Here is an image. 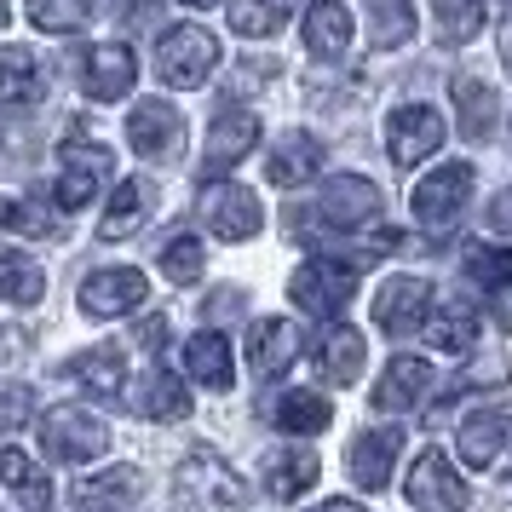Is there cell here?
Masks as SVG:
<instances>
[{"label":"cell","mask_w":512,"mask_h":512,"mask_svg":"<svg viewBox=\"0 0 512 512\" xmlns=\"http://www.w3.org/2000/svg\"><path fill=\"white\" fill-rule=\"evenodd\" d=\"M116 156L93 139H70L58 150V208H87L98 190L110 185Z\"/></svg>","instance_id":"obj_4"},{"label":"cell","mask_w":512,"mask_h":512,"mask_svg":"<svg viewBox=\"0 0 512 512\" xmlns=\"http://www.w3.org/2000/svg\"><path fill=\"white\" fill-rule=\"evenodd\" d=\"M328 403L317 392H282L277 397V426L282 432H294V438H311V432H323L328 426Z\"/></svg>","instance_id":"obj_37"},{"label":"cell","mask_w":512,"mask_h":512,"mask_svg":"<svg viewBox=\"0 0 512 512\" xmlns=\"http://www.w3.org/2000/svg\"><path fill=\"white\" fill-rule=\"evenodd\" d=\"M190 409V386L173 369H150L139 392V415L144 420H179Z\"/></svg>","instance_id":"obj_32"},{"label":"cell","mask_w":512,"mask_h":512,"mask_svg":"<svg viewBox=\"0 0 512 512\" xmlns=\"http://www.w3.org/2000/svg\"><path fill=\"white\" fill-rule=\"evenodd\" d=\"M213 64H219V41L202 24H173L162 35V47H156V75L167 87H202Z\"/></svg>","instance_id":"obj_2"},{"label":"cell","mask_w":512,"mask_h":512,"mask_svg":"<svg viewBox=\"0 0 512 512\" xmlns=\"http://www.w3.org/2000/svg\"><path fill=\"white\" fill-rule=\"evenodd\" d=\"M432 346L438 351H472L478 346V317H472L461 300L443 305L438 317H432Z\"/></svg>","instance_id":"obj_40"},{"label":"cell","mask_w":512,"mask_h":512,"mask_svg":"<svg viewBox=\"0 0 512 512\" xmlns=\"http://www.w3.org/2000/svg\"><path fill=\"white\" fill-rule=\"evenodd\" d=\"M501 64L512 70V18H507V29H501Z\"/></svg>","instance_id":"obj_45"},{"label":"cell","mask_w":512,"mask_h":512,"mask_svg":"<svg viewBox=\"0 0 512 512\" xmlns=\"http://www.w3.org/2000/svg\"><path fill=\"white\" fill-rule=\"evenodd\" d=\"M426 305H432V288L420 277L380 282V294H374V328H380V334H409V328H420Z\"/></svg>","instance_id":"obj_16"},{"label":"cell","mask_w":512,"mask_h":512,"mask_svg":"<svg viewBox=\"0 0 512 512\" xmlns=\"http://www.w3.org/2000/svg\"><path fill=\"white\" fill-rule=\"evenodd\" d=\"M489 225H495V231H512V190H507V196H495V208H489Z\"/></svg>","instance_id":"obj_43"},{"label":"cell","mask_w":512,"mask_h":512,"mask_svg":"<svg viewBox=\"0 0 512 512\" xmlns=\"http://www.w3.org/2000/svg\"><path fill=\"white\" fill-rule=\"evenodd\" d=\"M179 489H185L196 507H208V512H225V507H242V478H236L231 466L219 461L213 449H190L185 466H179Z\"/></svg>","instance_id":"obj_8"},{"label":"cell","mask_w":512,"mask_h":512,"mask_svg":"<svg viewBox=\"0 0 512 512\" xmlns=\"http://www.w3.org/2000/svg\"><path fill=\"white\" fill-rule=\"evenodd\" d=\"M363 351H369V340H363L357 328L334 323V328H323V340H317V369H323L334 386H351V380L363 374Z\"/></svg>","instance_id":"obj_22"},{"label":"cell","mask_w":512,"mask_h":512,"mask_svg":"<svg viewBox=\"0 0 512 512\" xmlns=\"http://www.w3.org/2000/svg\"><path fill=\"white\" fill-rule=\"evenodd\" d=\"M144 294H150L144 271L110 265V271H93V277L81 282V311H87V317H127V311L144 305Z\"/></svg>","instance_id":"obj_9"},{"label":"cell","mask_w":512,"mask_h":512,"mask_svg":"<svg viewBox=\"0 0 512 512\" xmlns=\"http://www.w3.org/2000/svg\"><path fill=\"white\" fill-rule=\"evenodd\" d=\"M317 173H323V144L311 139V133H288V139L271 150V185L300 190V185H311Z\"/></svg>","instance_id":"obj_21"},{"label":"cell","mask_w":512,"mask_h":512,"mask_svg":"<svg viewBox=\"0 0 512 512\" xmlns=\"http://www.w3.org/2000/svg\"><path fill=\"white\" fill-rule=\"evenodd\" d=\"M397 455H403V426H374V432H357V438H351V455H346L357 489H374V495H380V489L392 484Z\"/></svg>","instance_id":"obj_12"},{"label":"cell","mask_w":512,"mask_h":512,"mask_svg":"<svg viewBox=\"0 0 512 512\" xmlns=\"http://www.w3.org/2000/svg\"><path fill=\"white\" fill-rule=\"evenodd\" d=\"M0 24H6V0H0Z\"/></svg>","instance_id":"obj_47"},{"label":"cell","mask_w":512,"mask_h":512,"mask_svg":"<svg viewBox=\"0 0 512 512\" xmlns=\"http://www.w3.org/2000/svg\"><path fill=\"white\" fill-rule=\"evenodd\" d=\"M288 294L311 317H340L351 305V294H357V271H351L346 259H305L300 271H294V282H288Z\"/></svg>","instance_id":"obj_3"},{"label":"cell","mask_w":512,"mask_h":512,"mask_svg":"<svg viewBox=\"0 0 512 512\" xmlns=\"http://www.w3.org/2000/svg\"><path fill=\"white\" fill-rule=\"evenodd\" d=\"M75 386H87L93 397H121V346H98V351H81L64 363Z\"/></svg>","instance_id":"obj_29"},{"label":"cell","mask_w":512,"mask_h":512,"mask_svg":"<svg viewBox=\"0 0 512 512\" xmlns=\"http://www.w3.org/2000/svg\"><path fill=\"white\" fill-rule=\"evenodd\" d=\"M300 357V328L282 323V317H265V323L248 328V369L254 374H288Z\"/></svg>","instance_id":"obj_19"},{"label":"cell","mask_w":512,"mask_h":512,"mask_svg":"<svg viewBox=\"0 0 512 512\" xmlns=\"http://www.w3.org/2000/svg\"><path fill=\"white\" fill-rule=\"evenodd\" d=\"M317 213H323V225H334V231H357V225H369L374 213H380V190L369 179H357V173H340V179H328Z\"/></svg>","instance_id":"obj_15"},{"label":"cell","mask_w":512,"mask_h":512,"mask_svg":"<svg viewBox=\"0 0 512 512\" xmlns=\"http://www.w3.org/2000/svg\"><path fill=\"white\" fill-rule=\"evenodd\" d=\"M202 265H208V254H202V236H190V231L167 236V248H162V271H167L173 282H196V277H202Z\"/></svg>","instance_id":"obj_41"},{"label":"cell","mask_w":512,"mask_h":512,"mask_svg":"<svg viewBox=\"0 0 512 512\" xmlns=\"http://www.w3.org/2000/svg\"><path fill=\"white\" fill-rule=\"evenodd\" d=\"M259 144V116L254 110H219V121L208 127V156H202V173H225L236 167L248 150Z\"/></svg>","instance_id":"obj_17"},{"label":"cell","mask_w":512,"mask_h":512,"mask_svg":"<svg viewBox=\"0 0 512 512\" xmlns=\"http://www.w3.org/2000/svg\"><path fill=\"white\" fill-rule=\"evenodd\" d=\"M185 369L208 386V392H225L236 380V357H231V340L219 334V328H202V334H190L185 346Z\"/></svg>","instance_id":"obj_20"},{"label":"cell","mask_w":512,"mask_h":512,"mask_svg":"<svg viewBox=\"0 0 512 512\" xmlns=\"http://www.w3.org/2000/svg\"><path fill=\"white\" fill-rule=\"evenodd\" d=\"M455 110H461V133L472 144H484L489 133H495V116H501L495 87L478 81V75H455Z\"/></svg>","instance_id":"obj_24"},{"label":"cell","mask_w":512,"mask_h":512,"mask_svg":"<svg viewBox=\"0 0 512 512\" xmlns=\"http://www.w3.org/2000/svg\"><path fill=\"white\" fill-rule=\"evenodd\" d=\"M29 420H35V392H29V386H0V426L18 432Z\"/></svg>","instance_id":"obj_42"},{"label":"cell","mask_w":512,"mask_h":512,"mask_svg":"<svg viewBox=\"0 0 512 512\" xmlns=\"http://www.w3.org/2000/svg\"><path fill=\"white\" fill-rule=\"evenodd\" d=\"M466 190H472V167L466 162H443L438 173H426L409 196V208H415L420 225H449L455 213L466 208Z\"/></svg>","instance_id":"obj_10"},{"label":"cell","mask_w":512,"mask_h":512,"mask_svg":"<svg viewBox=\"0 0 512 512\" xmlns=\"http://www.w3.org/2000/svg\"><path fill=\"white\" fill-rule=\"evenodd\" d=\"M432 24L449 47H466V41H478L489 24V0H432Z\"/></svg>","instance_id":"obj_31"},{"label":"cell","mask_w":512,"mask_h":512,"mask_svg":"<svg viewBox=\"0 0 512 512\" xmlns=\"http://www.w3.org/2000/svg\"><path fill=\"white\" fill-rule=\"evenodd\" d=\"M317 478H323V461H317L311 449H282V455H265V489H271L277 501L305 495Z\"/></svg>","instance_id":"obj_23"},{"label":"cell","mask_w":512,"mask_h":512,"mask_svg":"<svg viewBox=\"0 0 512 512\" xmlns=\"http://www.w3.org/2000/svg\"><path fill=\"white\" fill-rule=\"evenodd\" d=\"M409 507L415 512H466V478L449 466L443 449H420L409 466Z\"/></svg>","instance_id":"obj_5"},{"label":"cell","mask_w":512,"mask_h":512,"mask_svg":"<svg viewBox=\"0 0 512 512\" xmlns=\"http://www.w3.org/2000/svg\"><path fill=\"white\" fill-rule=\"evenodd\" d=\"M150 213H156V185H150V179H121V185L110 190L104 213H98V242H127Z\"/></svg>","instance_id":"obj_14"},{"label":"cell","mask_w":512,"mask_h":512,"mask_svg":"<svg viewBox=\"0 0 512 512\" xmlns=\"http://www.w3.org/2000/svg\"><path fill=\"white\" fill-rule=\"evenodd\" d=\"M35 420H41V449H47V461H58V466L98 461V455H104V443H110L104 420H98L93 409H75V403L47 409V415H35Z\"/></svg>","instance_id":"obj_1"},{"label":"cell","mask_w":512,"mask_h":512,"mask_svg":"<svg viewBox=\"0 0 512 512\" xmlns=\"http://www.w3.org/2000/svg\"><path fill=\"white\" fill-rule=\"evenodd\" d=\"M507 438H512V415L484 409V415H472L461 426V461L466 466H495V455H501V443Z\"/></svg>","instance_id":"obj_27"},{"label":"cell","mask_w":512,"mask_h":512,"mask_svg":"<svg viewBox=\"0 0 512 512\" xmlns=\"http://www.w3.org/2000/svg\"><path fill=\"white\" fill-rule=\"evenodd\" d=\"M47 93V70L29 47H6L0 52V98L6 104H41Z\"/></svg>","instance_id":"obj_25"},{"label":"cell","mask_w":512,"mask_h":512,"mask_svg":"<svg viewBox=\"0 0 512 512\" xmlns=\"http://www.w3.org/2000/svg\"><path fill=\"white\" fill-rule=\"evenodd\" d=\"M81 507H98V512H127L133 495H139V472L133 466H104L93 478H81Z\"/></svg>","instance_id":"obj_28"},{"label":"cell","mask_w":512,"mask_h":512,"mask_svg":"<svg viewBox=\"0 0 512 512\" xmlns=\"http://www.w3.org/2000/svg\"><path fill=\"white\" fill-rule=\"evenodd\" d=\"M466 282H472V288H484V294H501V288H512V248L472 242V248H466Z\"/></svg>","instance_id":"obj_35"},{"label":"cell","mask_w":512,"mask_h":512,"mask_svg":"<svg viewBox=\"0 0 512 512\" xmlns=\"http://www.w3.org/2000/svg\"><path fill=\"white\" fill-rule=\"evenodd\" d=\"M386 144H392L397 167H420L426 156L443 150V116L432 104H397L392 121H386Z\"/></svg>","instance_id":"obj_7"},{"label":"cell","mask_w":512,"mask_h":512,"mask_svg":"<svg viewBox=\"0 0 512 512\" xmlns=\"http://www.w3.org/2000/svg\"><path fill=\"white\" fill-rule=\"evenodd\" d=\"M317 512H363V507H357V501H346V495H340V501H323V507H317Z\"/></svg>","instance_id":"obj_44"},{"label":"cell","mask_w":512,"mask_h":512,"mask_svg":"<svg viewBox=\"0 0 512 512\" xmlns=\"http://www.w3.org/2000/svg\"><path fill=\"white\" fill-rule=\"evenodd\" d=\"M202 225H208L213 236H225V242H248V236H259V225H265V208H259L254 190L213 185L208 202H202Z\"/></svg>","instance_id":"obj_11"},{"label":"cell","mask_w":512,"mask_h":512,"mask_svg":"<svg viewBox=\"0 0 512 512\" xmlns=\"http://www.w3.org/2000/svg\"><path fill=\"white\" fill-rule=\"evenodd\" d=\"M0 231L6 236H58V213L41 196H0Z\"/></svg>","instance_id":"obj_33"},{"label":"cell","mask_w":512,"mask_h":512,"mask_svg":"<svg viewBox=\"0 0 512 512\" xmlns=\"http://www.w3.org/2000/svg\"><path fill=\"white\" fill-rule=\"evenodd\" d=\"M133 81H139V58H133V47H121V41L93 47L87 52V64H81V87H87V98H98V104L127 98L133 93Z\"/></svg>","instance_id":"obj_13"},{"label":"cell","mask_w":512,"mask_h":512,"mask_svg":"<svg viewBox=\"0 0 512 512\" xmlns=\"http://www.w3.org/2000/svg\"><path fill=\"white\" fill-rule=\"evenodd\" d=\"M179 6H213V0H179Z\"/></svg>","instance_id":"obj_46"},{"label":"cell","mask_w":512,"mask_h":512,"mask_svg":"<svg viewBox=\"0 0 512 512\" xmlns=\"http://www.w3.org/2000/svg\"><path fill=\"white\" fill-rule=\"evenodd\" d=\"M225 12H231V29L248 35V41H265L288 24V0H231Z\"/></svg>","instance_id":"obj_36"},{"label":"cell","mask_w":512,"mask_h":512,"mask_svg":"<svg viewBox=\"0 0 512 512\" xmlns=\"http://www.w3.org/2000/svg\"><path fill=\"white\" fill-rule=\"evenodd\" d=\"M426 392H432V363L426 357H392L386 374H380V386H374V409L380 415H403Z\"/></svg>","instance_id":"obj_18"},{"label":"cell","mask_w":512,"mask_h":512,"mask_svg":"<svg viewBox=\"0 0 512 512\" xmlns=\"http://www.w3.org/2000/svg\"><path fill=\"white\" fill-rule=\"evenodd\" d=\"M127 144L139 150L144 162H173L179 144H185V116H179V104H167V98H144L139 110L127 116Z\"/></svg>","instance_id":"obj_6"},{"label":"cell","mask_w":512,"mask_h":512,"mask_svg":"<svg viewBox=\"0 0 512 512\" xmlns=\"http://www.w3.org/2000/svg\"><path fill=\"white\" fill-rule=\"evenodd\" d=\"M93 6L98 0H29V24L47 35H75L93 24Z\"/></svg>","instance_id":"obj_38"},{"label":"cell","mask_w":512,"mask_h":512,"mask_svg":"<svg viewBox=\"0 0 512 512\" xmlns=\"http://www.w3.org/2000/svg\"><path fill=\"white\" fill-rule=\"evenodd\" d=\"M0 484L24 501V512H47L52 507V478L29 461L24 449H6V455H0Z\"/></svg>","instance_id":"obj_26"},{"label":"cell","mask_w":512,"mask_h":512,"mask_svg":"<svg viewBox=\"0 0 512 512\" xmlns=\"http://www.w3.org/2000/svg\"><path fill=\"white\" fill-rule=\"evenodd\" d=\"M47 294V271L24 254H0V300L6 305H41Z\"/></svg>","instance_id":"obj_34"},{"label":"cell","mask_w":512,"mask_h":512,"mask_svg":"<svg viewBox=\"0 0 512 512\" xmlns=\"http://www.w3.org/2000/svg\"><path fill=\"white\" fill-rule=\"evenodd\" d=\"M415 0H380L374 6V29H369V41H374V52H392V47H403L409 35H415Z\"/></svg>","instance_id":"obj_39"},{"label":"cell","mask_w":512,"mask_h":512,"mask_svg":"<svg viewBox=\"0 0 512 512\" xmlns=\"http://www.w3.org/2000/svg\"><path fill=\"white\" fill-rule=\"evenodd\" d=\"M346 41H351L346 0H311V6H305V47L311 52H346Z\"/></svg>","instance_id":"obj_30"}]
</instances>
